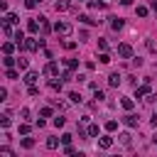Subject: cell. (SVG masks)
Listing matches in <instances>:
<instances>
[{
  "instance_id": "1",
  "label": "cell",
  "mask_w": 157,
  "mask_h": 157,
  "mask_svg": "<svg viewBox=\"0 0 157 157\" xmlns=\"http://www.w3.org/2000/svg\"><path fill=\"white\" fill-rule=\"evenodd\" d=\"M27 52H37V49H42L44 47V39H34V37H29V39H25V44H22Z\"/></svg>"
},
{
  "instance_id": "2",
  "label": "cell",
  "mask_w": 157,
  "mask_h": 157,
  "mask_svg": "<svg viewBox=\"0 0 157 157\" xmlns=\"http://www.w3.org/2000/svg\"><path fill=\"white\" fill-rule=\"evenodd\" d=\"M118 56L132 59V47H130V44H118Z\"/></svg>"
},
{
  "instance_id": "3",
  "label": "cell",
  "mask_w": 157,
  "mask_h": 157,
  "mask_svg": "<svg viewBox=\"0 0 157 157\" xmlns=\"http://www.w3.org/2000/svg\"><path fill=\"white\" fill-rule=\"evenodd\" d=\"M54 32H56V34H69V32H71V25H69V22H56V25H54Z\"/></svg>"
},
{
  "instance_id": "4",
  "label": "cell",
  "mask_w": 157,
  "mask_h": 157,
  "mask_svg": "<svg viewBox=\"0 0 157 157\" xmlns=\"http://www.w3.org/2000/svg\"><path fill=\"white\" fill-rule=\"evenodd\" d=\"M39 25H42V17H32V20L27 22V32H32V34H34V32L39 29Z\"/></svg>"
},
{
  "instance_id": "5",
  "label": "cell",
  "mask_w": 157,
  "mask_h": 157,
  "mask_svg": "<svg viewBox=\"0 0 157 157\" xmlns=\"http://www.w3.org/2000/svg\"><path fill=\"white\" fill-rule=\"evenodd\" d=\"M44 74H47V76H56V74H59V64H56V61H49V64L44 66Z\"/></svg>"
},
{
  "instance_id": "6",
  "label": "cell",
  "mask_w": 157,
  "mask_h": 157,
  "mask_svg": "<svg viewBox=\"0 0 157 157\" xmlns=\"http://www.w3.org/2000/svg\"><path fill=\"white\" fill-rule=\"evenodd\" d=\"M142 96H150V78H147V81L135 91V98H142Z\"/></svg>"
},
{
  "instance_id": "7",
  "label": "cell",
  "mask_w": 157,
  "mask_h": 157,
  "mask_svg": "<svg viewBox=\"0 0 157 157\" xmlns=\"http://www.w3.org/2000/svg\"><path fill=\"white\" fill-rule=\"evenodd\" d=\"M123 123H125L128 128H137V115H132V113H128V115H123Z\"/></svg>"
},
{
  "instance_id": "8",
  "label": "cell",
  "mask_w": 157,
  "mask_h": 157,
  "mask_svg": "<svg viewBox=\"0 0 157 157\" xmlns=\"http://www.w3.org/2000/svg\"><path fill=\"white\" fill-rule=\"evenodd\" d=\"M69 7H71L69 0H56V2H54V10H56V12H64V10H69Z\"/></svg>"
},
{
  "instance_id": "9",
  "label": "cell",
  "mask_w": 157,
  "mask_h": 157,
  "mask_svg": "<svg viewBox=\"0 0 157 157\" xmlns=\"http://www.w3.org/2000/svg\"><path fill=\"white\" fill-rule=\"evenodd\" d=\"M37 78H39V74H37V71H27V74H25V83H29V86H34V81H37Z\"/></svg>"
},
{
  "instance_id": "10",
  "label": "cell",
  "mask_w": 157,
  "mask_h": 157,
  "mask_svg": "<svg viewBox=\"0 0 157 157\" xmlns=\"http://www.w3.org/2000/svg\"><path fill=\"white\" fill-rule=\"evenodd\" d=\"M98 145H101L103 150H110V147H113V137H108V135H103V137L98 140Z\"/></svg>"
},
{
  "instance_id": "11",
  "label": "cell",
  "mask_w": 157,
  "mask_h": 157,
  "mask_svg": "<svg viewBox=\"0 0 157 157\" xmlns=\"http://www.w3.org/2000/svg\"><path fill=\"white\" fill-rule=\"evenodd\" d=\"M2 22H5V25H17V22H20V17H17V15H15V12H7V15H5V20H2Z\"/></svg>"
},
{
  "instance_id": "12",
  "label": "cell",
  "mask_w": 157,
  "mask_h": 157,
  "mask_svg": "<svg viewBox=\"0 0 157 157\" xmlns=\"http://www.w3.org/2000/svg\"><path fill=\"white\" fill-rule=\"evenodd\" d=\"M78 22H83V25H98V20H93L88 15H78Z\"/></svg>"
},
{
  "instance_id": "13",
  "label": "cell",
  "mask_w": 157,
  "mask_h": 157,
  "mask_svg": "<svg viewBox=\"0 0 157 157\" xmlns=\"http://www.w3.org/2000/svg\"><path fill=\"white\" fill-rule=\"evenodd\" d=\"M12 39H15V44H25V32H22V29H17V32L12 34Z\"/></svg>"
},
{
  "instance_id": "14",
  "label": "cell",
  "mask_w": 157,
  "mask_h": 157,
  "mask_svg": "<svg viewBox=\"0 0 157 157\" xmlns=\"http://www.w3.org/2000/svg\"><path fill=\"white\" fill-rule=\"evenodd\" d=\"M108 83H110L113 88H118V86H120V76H118V74H110V76H108Z\"/></svg>"
},
{
  "instance_id": "15",
  "label": "cell",
  "mask_w": 157,
  "mask_h": 157,
  "mask_svg": "<svg viewBox=\"0 0 157 157\" xmlns=\"http://www.w3.org/2000/svg\"><path fill=\"white\" fill-rule=\"evenodd\" d=\"M123 25H125V22H123L120 17H110V27H113V29H120Z\"/></svg>"
},
{
  "instance_id": "16",
  "label": "cell",
  "mask_w": 157,
  "mask_h": 157,
  "mask_svg": "<svg viewBox=\"0 0 157 157\" xmlns=\"http://www.w3.org/2000/svg\"><path fill=\"white\" fill-rule=\"evenodd\" d=\"M52 29H54V27H52V25L47 22V17H42V34H49Z\"/></svg>"
},
{
  "instance_id": "17",
  "label": "cell",
  "mask_w": 157,
  "mask_h": 157,
  "mask_svg": "<svg viewBox=\"0 0 157 157\" xmlns=\"http://www.w3.org/2000/svg\"><path fill=\"white\" fill-rule=\"evenodd\" d=\"M2 64H5V66H7V69H12V66H15V64H17V59H12V56H10V54H5V59H2Z\"/></svg>"
},
{
  "instance_id": "18",
  "label": "cell",
  "mask_w": 157,
  "mask_h": 157,
  "mask_svg": "<svg viewBox=\"0 0 157 157\" xmlns=\"http://www.w3.org/2000/svg\"><path fill=\"white\" fill-rule=\"evenodd\" d=\"M120 105H123L125 110H132V105H135V101H132V98H123V101H120Z\"/></svg>"
},
{
  "instance_id": "19",
  "label": "cell",
  "mask_w": 157,
  "mask_h": 157,
  "mask_svg": "<svg viewBox=\"0 0 157 157\" xmlns=\"http://www.w3.org/2000/svg\"><path fill=\"white\" fill-rule=\"evenodd\" d=\"M59 142H61V137H59V140H56V137H49V140H47V147H49V150H56Z\"/></svg>"
},
{
  "instance_id": "20",
  "label": "cell",
  "mask_w": 157,
  "mask_h": 157,
  "mask_svg": "<svg viewBox=\"0 0 157 157\" xmlns=\"http://www.w3.org/2000/svg\"><path fill=\"white\" fill-rule=\"evenodd\" d=\"M22 147H25V150H32V147H34V140H32V137H22Z\"/></svg>"
},
{
  "instance_id": "21",
  "label": "cell",
  "mask_w": 157,
  "mask_h": 157,
  "mask_svg": "<svg viewBox=\"0 0 157 157\" xmlns=\"http://www.w3.org/2000/svg\"><path fill=\"white\" fill-rule=\"evenodd\" d=\"M103 5H105V0H91V2H88V7H91V10H96V7H103Z\"/></svg>"
},
{
  "instance_id": "22",
  "label": "cell",
  "mask_w": 157,
  "mask_h": 157,
  "mask_svg": "<svg viewBox=\"0 0 157 157\" xmlns=\"http://www.w3.org/2000/svg\"><path fill=\"white\" fill-rule=\"evenodd\" d=\"M12 49H15V42H5V44H2V52H5V54H12Z\"/></svg>"
},
{
  "instance_id": "23",
  "label": "cell",
  "mask_w": 157,
  "mask_h": 157,
  "mask_svg": "<svg viewBox=\"0 0 157 157\" xmlns=\"http://www.w3.org/2000/svg\"><path fill=\"white\" fill-rule=\"evenodd\" d=\"M64 64H66V69H71V71L78 66V61H76V59H64Z\"/></svg>"
},
{
  "instance_id": "24",
  "label": "cell",
  "mask_w": 157,
  "mask_h": 157,
  "mask_svg": "<svg viewBox=\"0 0 157 157\" xmlns=\"http://www.w3.org/2000/svg\"><path fill=\"white\" fill-rule=\"evenodd\" d=\"M64 123H66L64 115H56V118H54V128H64Z\"/></svg>"
},
{
  "instance_id": "25",
  "label": "cell",
  "mask_w": 157,
  "mask_h": 157,
  "mask_svg": "<svg viewBox=\"0 0 157 157\" xmlns=\"http://www.w3.org/2000/svg\"><path fill=\"white\" fill-rule=\"evenodd\" d=\"M96 135H98V125L91 123V125H88V137H96Z\"/></svg>"
},
{
  "instance_id": "26",
  "label": "cell",
  "mask_w": 157,
  "mask_h": 157,
  "mask_svg": "<svg viewBox=\"0 0 157 157\" xmlns=\"http://www.w3.org/2000/svg\"><path fill=\"white\" fill-rule=\"evenodd\" d=\"M69 98H71L74 103H81V101H83V98H81V93H76V91H71V93H69Z\"/></svg>"
},
{
  "instance_id": "27",
  "label": "cell",
  "mask_w": 157,
  "mask_h": 157,
  "mask_svg": "<svg viewBox=\"0 0 157 157\" xmlns=\"http://www.w3.org/2000/svg\"><path fill=\"white\" fill-rule=\"evenodd\" d=\"M98 59H101V64H110V54H108V52H103Z\"/></svg>"
},
{
  "instance_id": "28",
  "label": "cell",
  "mask_w": 157,
  "mask_h": 157,
  "mask_svg": "<svg viewBox=\"0 0 157 157\" xmlns=\"http://www.w3.org/2000/svg\"><path fill=\"white\" fill-rule=\"evenodd\" d=\"M49 86H52L54 91H61V81H56V78H52V81H49Z\"/></svg>"
},
{
  "instance_id": "29",
  "label": "cell",
  "mask_w": 157,
  "mask_h": 157,
  "mask_svg": "<svg viewBox=\"0 0 157 157\" xmlns=\"http://www.w3.org/2000/svg\"><path fill=\"white\" fill-rule=\"evenodd\" d=\"M39 115H42V118H52V108H49V105H47V108H42V110H39Z\"/></svg>"
},
{
  "instance_id": "30",
  "label": "cell",
  "mask_w": 157,
  "mask_h": 157,
  "mask_svg": "<svg viewBox=\"0 0 157 157\" xmlns=\"http://www.w3.org/2000/svg\"><path fill=\"white\" fill-rule=\"evenodd\" d=\"M115 128H118V123H115V120H108V123H105V130H108V132H113Z\"/></svg>"
},
{
  "instance_id": "31",
  "label": "cell",
  "mask_w": 157,
  "mask_h": 157,
  "mask_svg": "<svg viewBox=\"0 0 157 157\" xmlns=\"http://www.w3.org/2000/svg\"><path fill=\"white\" fill-rule=\"evenodd\" d=\"M71 137H74V135H69V132H64V135H61V145H71Z\"/></svg>"
},
{
  "instance_id": "32",
  "label": "cell",
  "mask_w": 157,
  "mask_h": 157,
  "mask_svg": "<svg viewBox=\"0 0 157 157\" xmlns=\"http://www.w3.org/2000/svg\"><path fill=\"white\" fill-rule=\"evenodd\" d=\"M147 15V7L145 5H137V17H145Z\"/></svg>"
},
{
  "instance_id": "33",
  "label": "cell",
  "mask_w": 157,
  "mask_h": 157,
  "mask_svg": "<svg viewBox=\"0 0 157 157\" xmlns=\"http://www.w3.org/2000/svg\"><path fill=\"white\" fill-rule=\"evenodd\" d=\"M2 34H5V37H12V29H10V25H5V22H2Z\"/></svg>"
},
{
  "instance_id": "34",
  "label": "cell",
  "mask_w": 157,
  "mask_h": 157,
  "mask_svg": "<svg viewBox=\"0 0 157 157\" xmlns=\"http://www.w3.org/2000/svg\"><path fill=\"white\" fill-rule=\"evenodd\" d=\"M0 155H2V157H12V150H10V147H0Z\"/></svg>"
},
{
  "instance_id": "35",
  "label": "cell",
  "mask_w": 157,
  "mask_h": 157,
  "mask_svg": "<svg viewBox=\"0 0 157 157\" xmlns=\"http://www.w3.org/2000/svg\"><path fill=\"white\" fill-rule=\"evenodd\" d=\"M98 49L105 52V49H108V42H105V39H98Z\"/></svg>"
},
{
  "instance_id": "36",
  "label": "cell",
  "mask_w": 157,
  "mask_h": 157,
  "mask_svg": "<svg viewBox=\"0 0 157 157\" xmlns=\"http://www.w3.org/2000/svg\"><path fill=\"white\" fill-rule=\"evenodd\" d=\"M5 76H7V78H17V76H20V74H17V71H15V69H7V74H5Z\"/></svg>"
},
{
  "instance_id": "37",
  "label": "cell",
  "mask_w": 157,
  "mask_h": 157,
  "mask_svg": "<svg viewBox=\"0 0 157 157\" xmlns=\"http://www.w3.org/2000/svg\"><path fill=\"white\" fill-rule=\"evenodd\" d=\"M61 78H64V81H74V74H71V69H69V71H64V76H61Z\"/></svg>"
},
{
  "instance_id": "38",
  "label": "cell",
  "mask_w": 157,
  "mask_h": 157,
  "mask_svg": "<svg viewBox=\"0 0 157 157\" xmlns=\"http://www.w3.org/2000/svg\"><path fill=\"white\" fill-rule=\"evenodd\" d=\"M0 125L7 128V125H10V118H7V115H0Z\"/></svg>"
},
{
  "instance_id": "39",
  "label": "cell",
  "mask_w": 157,
  "mask_h": 157,
  "mask_svg": "<svg viewBox=\"0 0 157 157\" xmlns=\"http://www.w3.org/2000/svg\"><path fill=\"white\" fill-rule=\"evenodd\" d=\"M120 142H123V145H130V135L123 132V135H120Z\"/></svg>"
},
{
  "instance_id": "40",
  "label": "cell",
  "mask_w": 157,
  "mask_h": 157,
  "mask_svg": "<svg viewBox=\"0 0 157 157\" xmlns=\"http://www.w3.org/2000/svg\"><path fill=\"white\" fill-rule=\"evenodd\" d=\"M27 64H29L27 59H17V66H20V69H27Z\"/></svg>"
},
{
  "instance_id": "41",
  "label": "cell",
  "mask_w": 157,
  "mask_h": 157,
  "mask_svg": "<svg viewBox=\"0 0 157 157\" xmlns=\"http://www.w3.org/2000/svg\"><path fill=\"white\" fill-rule=\"evenodd\" d=\"M20 132H22V135H27V132H29V125H27V123H22V125H20Z\"/></svg>"
},
{
  "instance_id": "42",
  "label": "cell",
  "mask_w": 157,
  "mask_h": 157,
  "mask_svg": "<svg viewBox=\"0 0 157 157\" xmlns=\"http://www.w3.org/2000/svg\"><path fill=\"white\" fill-rule=\"evenodd\" d=\"M25 5H27V7H29V10H32V7H34V5H37V0H25Z\"/></svg>"
},
{
  "instance_id": "43",
  "label": "cell",
  "mask_w": 157,
  "mask_h": 157,
  "mask_svg": "<svg viewBox=\"0 0 157 157\" xmlns=\"http://www.w3.org/2000/svg\"><path fill=\"white\" fill-rule=\"evenodd\" d=\"M150 7H152V10L157 12V0H152V5H150Z\"/></svg>"
},
{
  "instance_id": "44",
  "label": "cell",
  "mask_w": 157,
  "mask_h": 157,
  "mask_svg": "<svg viewBox=\"0 0 157 157\" xmlns=\"http://www.w3.org/2000/svg\"><path fill=\"white\" fill-rule=\"evenodd\" d=\"M120 2H123V5H132V0H120Z\"/></svg>"
},
{
  "instance_id": "45",
  "label": "cell",
  "mask_w": 157,
  "mask_h": 157,
  "mask_svg": "<svg viewBox=\"0 0 157 157\" xmlns=\"http://www.w3.org/2000/svg\"><path fill=\"white\" fill-rule=\"evenodd\" d=\"M155 142H157V137H155Z\"/></svg>"
},
{
  "instance_id": "46",
  "label": "cell",
  "mask_w": 157,
  "mask_h": 157,
  "mask_svg": "<svg viewBox=\"0 0 157 157\" xmlns=\"http://www.w3.org/2000/svg\"><path fill=\"white\" fill-rule=\"evenodd\" d=\"M39 2H42V0H39Z\"/></svg>"
},
{
  "instance_id": "47",
  "label": "cell",
  "mask_w": 157,
  "mask_h": 157,
  "mask_svg": "<svg viewBox=\"0 0 157 157\" xmlns=\"http://www.w3.org/2000/svg\"><path fill=\"white\" fill-rule=\"evenodd\" d=\"M78 2H81V0H78Z\"/></svg>"
}]
</instances>
